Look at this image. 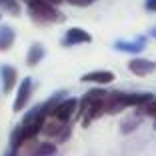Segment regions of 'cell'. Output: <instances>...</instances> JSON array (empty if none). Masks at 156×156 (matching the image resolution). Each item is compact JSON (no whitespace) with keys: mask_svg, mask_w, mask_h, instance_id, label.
<instances>
[{"mask_svg":"<svg viewBox=\"0 0 156 156\" xmlns=\"http://www.w3.org/2000/svg\"><path fill=\"white\" fill-rule=\"evenodd\" d=\"M146 46V38L138 36L136 40H118L114 42V48L120 52H128V54H140Z\"/></svg>","mask_w":156,"mask_h":156,"instance_id":"11","label":"cell"},{"mask_svg":"<svg viewBox=\"0 0 156 156\" xmlns=\"http://www.w3.org/2000/svg\"><path fill=\"white\" fill-rule=\"evenodd\" d=\"M14 38H16L14 28L8 26V24H0V50L2 52L8 50L10 46L14 44Z\"/></svg>","mask_w":156,"mask_h":156,"instance_id":"14","label":"cell"},{"mask_svg":"<svg viewBox=\"0 0 156 156\" xmlns=\"http://www.w3.org/2000/svg\"><path fill=\"white\" fill-rule=\"evenodd\" d=\"M64 94H66L64 90H60V92H54V94H52V96L48 98V100H46L44 104H42V110H44V114H46V116H50L52 112H54V108H56V106H58L60 102H62V100L66 98Z\"/></svg>","mask_w":156,"mask_h":156,"instance_id":"16","label":"cell"},{"mask_svg":"<svg viewBox=\"0 0 156 156\" xmlns=\"http://www.w3.org/2000/svg\"><path fill=\"white\" fill-rule=\"evenodd\" d=\"M0 78H2V90L8 94L14 86H16V78H18V70L14 68V66H0Z\"/></svg>","mask_w":156,"mask_h":156,"instance_id":"12","label":"cell"},{"mask_svg":"<svg viewBox=\"0 0 156 156\" xmlns=\"http://www.w3.org/2000/svg\"><path fill=\"white\" fill-rule=\"evenodd\" d=\"M128 70L136 76H146V74H152L156 70V62L146 58H132L128 62Z\"/></svg>","mask_w":156,"mask_h":156,"instance_id":"10","label":"cell"},{"mask_svg":"<svg viewBox=\"0 0 156 156\" xmlns=\"http://www.w3.org/2000/svg\"><path fill=\"white\" fill-rule=\"evenodd\" d=\"M46 2H50V4H54V6H56V4H60L62 0H46Z\"/></svg>","mask_w":156,"mask_h":156,"instance_id":"22","label":"cell"},{"mask_svg":"<svg viewBox=\"0 0 156 156\" xmlns=\"http://www.w3.org/2000/svg\"><path fill=\"white\" fill-rule=\"evenodd\" d=\"M144 6H146L148 12H156V0H146V2H144Z\"/></svg>","mask_w":156,"mask_h":156,"instance_id":"20","label":"cell"},{"mask_svg":"<svg viewBox=\"0 0 156 156\" xmlns=\"http://www.w3.org/2000/svg\"><path fill=\"white\" fill-rule=\"evenodd\" d=\"M44 120H46V114H44V110H42V104L34 106L30 112L24 114L22 122L12 130V134H10V146H12L14 150H18L26 140L36 138L38 134H40V130H42Z\"/></svg>","mask_w":156,"mask_h":156,"instance_id":"1","label":"cell"},{"mask_svg":"<svg viewBox=\"0 0 156 156\" xmlns=\"http://www.w3.org/2000/svg\"><path fill=\"white\" fill-rule=\"evenodd\" d=\"M40 132H44V136L52 138L56 142H64L66 138L70 136V132H72V126L68 122H64V120L54 118V116H46Z\"/></svg>","mask_w":156,"mask_h":156,"instance_id":"5","label":"cell"},{"mask_svg":"<svg viewBox=\"0 0 156 156\" xmlns=\"http://www.w3.org/2000/svg\"><path fill=\"white\" fill-rule=\"evenodd\" d=\"M66 2H70V4H74V6H78V4H80V0H66Z\"/></svg>","mask_w":156,"mask_h":156,"instance_id":"23","label":"cell"},{"mask_svg":"<svg viewBox=\"0 0 156 156\" xmlns=\"http://www.w3.org/2000/svg\"><path fill=\"white\" fill-rule=\"evenodd\" d=\"M150 34H152V38H156V26H154V28L150 30Z\"/></svg>","mask_w":156,"mask_h":156,"instance_id":"24","label":"cell"},{"mask_svg":"<svg viewBox=\"0 0 156 156\" xmlns=\"http://www.w3.org/2000/svg\"><path fill=\"white\" fill-rule=\"evenodd\" d=\"M18 150V156H50L56 152V146L52 142H36V138H32V140H26Z\"/></svg>","mask_w":156,"mask_h":156,"instance_id":"6","label":"cell"},{"mask_svg":"<svg viewBox=\"0 0 156 156\" xmlns=\"http://www.w3.org/2000/svg\"><path fill=\"white\" fill-rule=\"evenodd\" d=\"M108 92L102 90V88H94V90H88L86 94L82 96V100L78 102L80 106V114H82V124L88 126L90 122L98 120L104 112V100Z\"/></svg>","mask_w":156,"mask_h":156,"instance_id":"3","label":"cell"},{"mask_svg":"<svg viewBox=\"0 0 156 156\" xmlns=\"http://www.w3.org/2000/svg\"><path fill=\"white\" fill-rule=\"evenodd\" d=\"M0 8L8 10L10 14H14V16H18V14H20V4H18V0H0Z\"/></svg>","mask_w":156,"mask_h":156,"instance_id":"18","label":"cell"},{"mask_svg":"<svg viewBox=\"0 0 156 156\" xmlns=\"http://www.w3.org/2000/svg\"><path fill=\"white\" fill-rule=\"evenodd\" d=\"M6 156H16V154H6Z\"/></svg>","mask_w":156,"mask_h":156,"instance_id":"25","label":"cell"},{"mask_svg":"<svg viewBox=\"0 0 156 156\" xmlns=\"http://www.w3.org/2000/svg\"><path fill=\"white\" fill-rule=\"evenodd\" d=\"M24 2H28V0H24Z\"/></svg>","mask_w":156,"mask_h":156,"instance_id":"26","label":"cell"},{"mask_svg":"<svg viewBox=\"0 0 156 156\" xmlns=\"http://www.w3.org/2000/svg\"><path fill=\"white\" fill-rule=\"evenodd\" d=\"M76 106H78L76 98H64V100L54 108V112H52L50 116H54V118H58V120H64V122H70V118L74 116Z\"/></svg>","mask_w":156,"mask_h":156,"instance_id":"8","label":"cell"},{"mask_svg":"<svg viewBox=\"0 0 156 156\" xmlns=\"http://www.w3.org/2000/svg\"><path fill=\"white\" fill-rule=\"evenodd\" d=\"M92 2H94V0H80V4H78V6H88V4H92Z\"/></svg>","mask_w":156,"mask_h":156,"instance_id":"21","label":"cell"},{"mask_svg":"<svg viewBox=\"0 0 156 156\" xmlns=\"http://www.w3.org/2000/svg\"><path fill=\"white\" fill-rule=\"evenodd\" d=\"M86 42H92V36L82 28H70V30H66L64 38H62V46H76V44H86Z\"/></svg>","mask_w":156,"mask_h":156,"instance_id":"9","label":"cell"},{"mask_svg":"<svg viewBox=\"0 0 156 156\" xmlns=\"http://www.w3.org/2000/svg\"><path fill=\"white\" fill-rule=\"evenodd\" d=\"M140 112H142L144 116H152V118L156 120V98H152L148 104H144L142 108H140Z\"/></svg>","mask_w":156,"mask_h":156,"instance_id":"19","label":"cell"},{"mask_svg":"<svg viewBox=\"0 0 156 156\" xmlns=\"http://www.w3.org/2000/svg\"><path fill=\"white\" fill-rule=\"evenodd\" d=\"M154 96L148 92H108L104 100V112L106 114H116L124 108H130V106L142 108Z\"/></svg>","mask_w":156,"mask_h":156,"instance_id":"2","label":"cell"},{"mask_svg":"<svg viewBox=\"0 0 156 156\" xmlns=\"http://www.w3.org/2000/svg\"><path fill=\"white\" fill-rule=\"evenodd\" d=\"M44 54H46L44 46H42L40 42H34V44L30 46L28 54H26V64H28V66H36L38 62H40V60L44 58Z\"/></svg>","mask_w":156,"mask_h":156,"instance_id":"15","label":"cell"},{"mask_svg":"<svg viewBox=\"0 0 156 156\" xmlns=\"http://www.w3.org/2000/svg\"><path fill=\"white\" fill-rule=\"evenodd\" d=\"M80 80H82V82L110 84V82H114V72H110V70H94V72H86Z\"/></svg>","mask_w":156,"mask_h":156,"instance_id":"13","label":"cell"},{"mask_svg":"<svg viewBox=\"0 0 156 156\" xmlns=\"http://www.w3.org/2000/svg\"><path fill=\"white\" fill-rule=\"evenodd\" d=\"M28 12H30V18L38 24L64 22V14L46 0H28Z\"/></svg>","mask_w":156,"mask_h":156,"instance_id":"4","label":"cell"},{"mask_svg":"<svg viewBox=\"0 0 156 156\" xmlns=\"http://www.w3.org/2000/svg\"><path fill=\"white\" fill-rule=\"evenodd\" d=\"M142 116H144L142 112H138V114H132V116H130L128 120H126V122L122 124V132H124V134H128V132H132V130L136 128L138 124L142 122Z\"/></svg>","mask_w":156,"mask_h":156,"instance_id":"17","label":"cell"},{"mask_svg":"<svg viewBox=\"0 0 156 156\" xmlns=\"http://www.w3.org/2000/svg\"><path fill=\"white\" fill-rule=\"evenodd\" d=\"M30 94H32V78L26 76L22 82H20L18 90H16V100H14V104H12L14 112L24 110V106H26L28 100H30Z\"/></svg>","mask_w":156,"mask_h":156,"instance_id":"7","label":"cell"}]
</instances>
